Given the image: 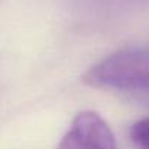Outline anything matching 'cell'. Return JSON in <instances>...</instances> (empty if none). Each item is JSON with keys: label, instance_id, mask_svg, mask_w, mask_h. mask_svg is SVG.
Masks as SVG:
<instances>
[{"label": "cell", "instance_id": "obj_2", "mask_svg": "<svg viewBox=\"0 0 149 149\" xmlns=\"http://www.w3.org/2000/svg\"><path fill=\"white\" fill-rule=\"evenodd\" d=\"M57 149H117V146L105 120L94 111H82L73 118Z\"/></svg>", "mask_w": 149, "mask_h": 149}, {"label": "cell", "instance_id": "obj_3", "mask_svg": "<svg viewBox=\"0 0 149 149\" xmlns=\"http://www.w3.org/2000/svg\"><path fill=\"white\" fill-rule=\"evenodd\" d=\"M130 139L137 149H149V117L136 121L130 127Z\"/></svg>", "mask_w": 149, "mask_h": 149}, {"label": "cell", "instance_id": "obj_1", "mask_svg": "<svg viewBox=\"0 0 149 149\" xmlns=\"http://www.w3.org/2000/svg\"><path fill=\"white\" fill-rule=\"evenodd\" d=\"M82 81L94 88L149 92V50L124 48L94 64Z\"/></svg>", "mask_w": 149, "mask_h": 149}]
</instances>
